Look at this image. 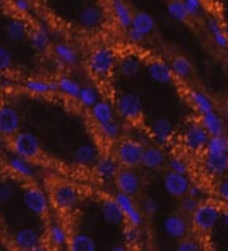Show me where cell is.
Instances as JSON below:
<instances>
[{
	"label": "cell",
	"mask_w": 228,
	"mask_h": 251,
	"mask_svg": "<svg viewBox=\"0 0 228 251\" xmlns=\"http://www.w3.org/2000/svg\"><path fill=\"white\" fill-rule=\"evenodd\" d=\"M129 27L132 29H134L136 32H138L140 34H142L145 38H147V37L151 36L153 33V31H155L156 21L150 13L141 10V12L134 13Z\"/></svg>",
	"instance_id": "obj_34"
},
{
	"label": "cell",
	"mask_w": 228,
	"mask_h": 251,
	"mask_svg": "<svg viewBox=\"0 0 228 251\" xmlns=\"http://www.w3.org/2000/svg\"><path fill=\"white\" fill-rule=\"evenodd\" d=\"M28 41L30 46L38 53H47L52 49L51 34L47 31V28L42 25H32L28 34Z\"/></svg>",
	"instance_id": "obj_23"
},
{
	"label": "cell",
	"mask_w": 228,
	"mask_h": 251,
	"mask_svg": "<svg viewBox=\"0 0 228 251\" xmlns=\"http://www.w3.org/2000/svg\"><path fill=\"white\" fill-rule=\"evenodd\" d=\"M158 208H160V205H158L157 201L152 197H147L142 202V208L141 209H142L143 215L147 216V217H152L157 213Z\"/></svg>",
	"instance_id": "obj_50"
},
{
	"label": "cell",
	"mask_w": 228,
	"mask_h": 251,
	"mask_svg": "<svg viewBox=\"0 0 228 251\" xmlns=\"http://www.w3.org/2000/svg\"><path fill=\"white\" fill-rule=\"evenodd\" d=\"M227 51H228V46H227Z\"/></svg>",
	"instance_id": "obj_60"
},
{
	"label": "cell",
	"mask_w": 228,
	"mask_h": 251,
	"mask_svg": "<svg viewBox=\"0 0 228 251\" xmlns=\"http://www.w3.org/2000/svg\"><path fill=\"white\" fill-rule=\"evenodd\" d=\"M13 245L19 250H41L45 249L42 237L36 228L23 227L13 235Z\"/></svg>",
	"instance_id": "obj_15"
},
{
	"label": "cell",
	"mask_w": 228,
	"mask_h": 251,
	"mask_svg": "<svg viewBox=\"0 0 228 251\" xmlns=\"http://www.w3.org/2000/svg\"><path fill=\"white\" fill-rule=\"evenodd\" d=\"M145 145L136 138L125 137L118 140L114 150V156L122 168L137 169L142 166V156Z\"/></svg>",
	"instance_id": "obj_5"
},
{
	"label": "cell",
	"mask_w": 228,
	"mask_h": 251,
	"mask_svg": "<svg viewBox=\"0 0 228 251\" xmlns=\"http://www.w3.org/2000/svg\"><path fill=\"white\" fill-rule=\"evenodd\" d=\"M95 127H97L99 137L103 138L104 141L116 142L122 138L123 128H122V125L117 120L101 123V125H95Z\"/></svg>",
	"instance_id": "obj_38"
},
{
	"label": "cell",
	"mask_w": 228,
	"mask_h": 251,
	"mask_svg": "<svg viewBox=\"0 0 228 251\" xmlns=\"http://www.w3.org/2000/svg\"><path fill=\"white\" fill-rule=\"evenodd\" d=\"M67 249L71 251H95L98 245L95 240L88 233L74 232L70 236Z\"/></svg>",
	"instance_id": "obj_39"
},
{
	"label": "cell",
	"mask_w": 228,
	"mask_h": 251,
	"mask_svg": "<svg viewBox=\"0 0 228 251\" xmlns=\"http://www.w3.org/2000/svg\"><path fill=\"white\" fill-rule=\"evenodd\" d=\"M108 9L114 23L126 31L132 23L134 12L126 0H108Z\"/></svg>",
	"instance_id": "obj_19"
},
{
	"label": "cell",
	"mask_w": 228,
	"mask_h": 251,
	"mask_svg": "<svg viewBox=\"0 0 228 251\" xmlns=\"http://www.w3.org/2000/svg\"><path fill=\"white\" fill-rule=\"evenodd\" d=\"M186 10L189 13L190 19L201 18L204 12V1L203 0H182Z\"/></svg>",
	"instance_id": "obj_46"
},
{
	"label": "cell",
	"mask_w": 228,
	"mask_h": 251,
	"mask_svg": "<svg viewBox=\"0 0 228 251\" xmlns=\"http://www.w3.org/2000/svg\"><path fill=\"white\" fill-rule=\"evenodd\" d=\"M52 55L55 57L56 61L61 64L65 68H74L79 64L80 56L77 50L74 45L65 41H60L52 45Z\"/></svg>",
	"instance_id": "obj_20"
},
{
	"label": "cell",
	"mask_w": 228,
	"mask_h": 251,
	"mask_svg": "<svg viewBox=\"0 0 228 251\" xmlns=\"http://www.w3.org/2000/svg\"><path fill=\"white\" fill-rule=\"evenodd\" d=\"M186 98H188L189 104L192 105L193 109L197 112L199 116L205 114L208 112L216 109L214 101L210 98L209 95L201 89H189L186 93Z\"/></svg>",
	"instance_id": "obj_29"
},
{
	"label": "cell",
	"mask_w": 228,
	"mask_h": 251,
	"mask_svg": "<svg viewBox=\"0 0 228 251\" xmlns=\"http://www.w3.org/2000/svg\"><path fill=\"white\" fill-rule=\"evenodd\" d=\"M123 240L128 248H137L142 242V231L140 226L126 224L123 227Z\"/></svg>",
	"instance_id": "obj_42"
},
{
	"label": "cell",
	"mask_w": 228,
	"mask_h": 251,
	"mask_svg": "<svg viewBox=\"0 0 228 251\" xmlns=\"http://www.w3.org/2000/svg\"><path fill=\"white\" fill-rule=\"evenodd\" d=\"M202 168L210 178H223L228 174V152H203Z\"/></svg>",
	"instance_id": "obj_12"
},
{
	"label": "cell",
	"mask_w": 228,
	"mask_h": 251,
	"mask_svg": "<svg viewBox=\"0 0 228 251\" xmlns=\"http://www.w3.org/2000/svg\"><path fill=\"white\" fill-rule=\"evenodd\" d=\"M21 114L13 105L0 103V135L5 140L21 131Z\"/></svg>",
	"instance_id": "obj_13"
},
{
	"label": "cell",
	"mask_w": 228,
	"mask_h": 251,
	"mask_svg": "<svg viewBox=\"0 0 228 251\" xmlns=\"http://www.w3.org/2000/svg\"><path fill=\"white\" fill-rule=\"evenodd\" d=\"M4 180V170L1 169V166H0V183Z\"/></svg>",
	"instance_id": "obj_58"
},
{
	"label": "cell",
	"mask_w": 228,
	"mask_h": 251,
	"mask_svg": "<svg viewBox=\"0 0 228 251\" xmlns=\"http://www.w3.org/2000/svg\"><path fill=\"white\" fill-rule=\"evenodd\" d=\"M169 64H170L175 79L180 80V81L189 80L194 73V66H193L192 61L184 55H174Z\"/></svg>",
	"instance_id": "obj_33"
},
{
	"label": "cell",
	"mask_w": 228,
	"mask_h": 251,
	"mask_svg": "<svg viewBox=\"0 0 228 251\" xmlns=\"http://www.w3.org/2000/svg\"><path fill=\"white\" fill-rule=\"evenodd\" d=\"M222 209L223 205L217 201H202L190 216V224L195 232L202 236L209 235L219 224Z\"/></svg>",
	"instance_id": "obj_2"
},
{
	"label": "cell",
	"mask_w": 228,
	"mask_h": 251,
	"mask_svg": "<svg viewBox=\"0 0 228 251\" xmlns=\"http://www.w3.org/2000/svg\"><path fill=\"white\" fill-rule=\"evenodd\" d=\"M199 122L205 128V131L209 133L210 137L212 136L225 135L226 129H227L226 120L223 118L222 114H219L216 109L199 116Z\"/></svg>",
	"instance_id": "obj_30"
},
{
	"label": "cell",
	"mask_w": 228,
	"mask_h": 251,
	"mask_svg": "<svg viewBox=\"0 0 228 251\" xmlns=\"http://www.w3.org/2000/svg\"><path fill=\"white\" fill-rule=\"evenodd\" d=\"M150 135L153 138L156 145H160V146L165 147L169 146L171 142L174 141V137H175V128H174V125L164 117H160V118H156L155 121H152L151 125L149 127Z\"/></svg>",
	"instance_id": "obj_16"
},
{
	"label": "cell",
	"mask_w": 228,
	"mask_h": 251,
	"mask_svg": "<svg viewBox=\"0 0 228 251\" xmlns=\"http://www.w3.org/2000/svg\"><path fill=\"white\" fill-rule=\"evenodd\" d=\"M30 162L32 161L13 153L12 156L6 160V168L15 178L29 183L34 178V170Z\"/></svg>",
	"instance_id": "obj_25"
},
{
	"label": "cell",
	"mask_w": 228,
	"mask_h": 251,
	"mask_svg": "<svg viewBox=\"0 0 228 251\" xmlns=\"http://www.w3.org/2000/svg\"><path fill=\"white\" fill-rule=\"evenodd\" d=\"M121 168L122 166L119 165L117 157L112 153L99 155L97 161L94 162V165L91 166L95 178L99 181H103V183H109V181L114 180Z\"/></svg>",
	"instance_id": "obj_11"
},
{
	"label": "cell",
	"mask_w": 228,
	"mask_h": 251,
	"mask_svg": "<svg viewBox=\"0 0 228 251\" xmlns=\"http://www.w3.org/2000/svg\"><path fill=\"white\" fill-rule=\"evenodd\" d=\"M162 227L167 237L177 240V241L184 239L189 232V222L186 221L185 216L177 215V213L167 216L162 224Z\"/></svg>",
	"instance_id": "obj_22"
},
{
	"label": "cell",
	"mask_w": 228,
	"mask_h": 251,
	"mask_svg": "<svg viewBox=\"0 0 228 251\" xmlns=\"http://www.w3.org/2000/svg\"><path fill=\"white\" fill-rule=\"evenodd\" d=\"M214 196L217 198V202L222 205H228V176L219 178L214 185Z\"/></svg>",
	"instance_id": "obj_44"
},
{
	"label": "cell",
	"mask_w": 228,
	"mask_h": 251,
	"mask_svg": "<svg viewBox=\"0 0 228 251\" xmlns=\"http://www.w3.org/2000/svg\"><path fill=\"white\" fill-rule=\"evenodd\" d=\"M142 60L136 55H127L123 56L118 60L117 65V71L121 76L131 79V77L137 76L142 70Z\"/></svg>",
	"instance_id": "obj_35"
},
{
	"label": "cell",
	"mask_w": 228,
	"mask_h": 251,
	"mask_svg": "<svg viewBox=\"0 0 228 251\" xmlns=\"http://www.w3.org/2000/svg\"><path fill=\"white\" fill-rule=\"evenodd\" d=\"M4 149H5V138L0 135V156L4 153Z\"/></svg>",
	"instance_id": "obj_57"
},
{
	"label": "cell",
	"mask_w": 228,
	"mask_h": 251,
	"mask_svg": "<svg viewBox=\"0 0 228 251\" xmlns=\"http://www.w3.org/2000/svg\"><path fill=\"white\" fill-rule=\"evenodd\" d=\"M190 183L192 181L185 174H179V173H174L169 170L164 175V189L173 198L180 199L181 197L186 196Z\"/></svg>",
	"instance_id": "obj_17"
},
{
	"label": "cell",
	"mask_w": 228,
	"mask_h": 251,
	"mask_svg": "<svg viewBox=\"0 0 228 251\" xmlns=\"http://www.w3.org/2000/svg\"><path fill=\"white\" fill-rule=\"evenodd\" d=\"M222 116H223V118H225V120L228 122V100L226 101L225 104H223V108H222Z\"/></svg>",
	"instance_id": "obj_56"
},
{
	"label": "cell",
	"mask_w": 228,
	"mask_h": 251,
	"mask_svg": "<svg viewBox=\"0 0 228 251\" xmlns=\"http://www.w3.org/2000/svg\"><path fill=\"white\" fill-rule=\"evenodd\" d=\"M202 201H198V199L193 198L190 196H184L180 198V203H179V209H180V213L184 216H190L193 215V212L197 209V207L199 205Z\"/></svg>",
	"instance_id": "obj_45"
},
{
	"label": "cell",
	"mask_w": 228,
	"mask_h": 251,
	"mask_svg": "<svg viewBox=\"0 0 228 251\" xmlns=\"http://www.w3.org/2000/svg\"><path fill=\"white\" fill-rule=\"evenodd\" d=\"M23 88L30 94L38 97H47L57 93L56 80L43 79V77H29L23 83Z\"/></svg>",
	"instance_id": "obj_28"
},
{
	"label": "cell",
	"mask_w": 228,
	"mask_h": 251,
	"mask_svg": "<svg viewBox=\"0 0 228 251\" xmlns=\"http://www.w3.org/2000/svg\"><path fill=\"white\" fill-rule=\"evenodd\" d=\"M221 221H222V224L228 228V205H223L222 217H221Z\"/></svg>",
	"instance_id": "obj_54"
},
{
	"label": "cell",
	"mask_w": 228,
	"mask_h": 251,
	"mask_svg": "<svg viewBox=\"0 0 228 251\" xmlns=\"http://www.w3.org/2000/svg\"><path fill=\"white\" fill-rule=\"evenodd\" d=\"M99 99H101V94H99L97 88L94 85H90V84H85V85H81V89H80L76 101L79 103L80 107L90 109Z\"/></svg>",
	"instance_id": "obj_40"
},
{
	"label": "cell",
	"mask_w": 228,
	"mask_h": 251,
	"mask_svg": "<svg viewBox=\"0 0 228 251\" xmlns=\"http://www.w3.org/2000/svg\"><path fill=\"white\" fill-rule=\"evenodd\" d=\"M147 73L155 83L162 84V85H170L175 80L170 64L164 61L162 58H151L147 62Z\"/></svg>",
	"instance_id": "obj_21"
},
{
	"label": "cell",
	"mask_w": 228,
	"mask_h": 251,
	"mask_svg": "<svg viewBox=\"0 0 228 251\" xmlns=\"http://www.w3.org/2000/svg\"><path fill=\"white\" fill-rule=\"evenodd\" d=\"M117 116L131 125H138L143 118V104L140 95L132 92L121 93L114 101Z\"/></svg>",
	"instance_id": "obj_6"
},
{
	"label": "cell",
	"mask_w": 228,
	"mask_h": 251,
	"mask_svg": "<svg viewBox=\"0 0 228 251\" xmlns=\"http://www.w3.org/2000/svg\"><path fill=\"white\" fill-rule=\"evenodd\" d=\"M167 162V155L164 147L160 145H149L145 146L142 156V166L149 170H160Z\"/></svg>",
	"instance_id": "obj_24"
},
{
	"label": "cell",
	"mask_w": 228,
	"mask_h": 251,
	"mask_svg": "<svg viewBox=\"0 0 228 251\" xmlns=\"http://www.w3.org/2000/svg\"><path fill=\"white\" fill-rule=\"evenodd\" d=\"M114 199L119 204L122 209V213L125 216V224L133 225V226H142L143 225V212L138 208V205L134 202V197L128 196V194L117 192L114 194Z\"/></svg>",
	"instance_id": "obj_14"
},
{
	"label": "cell",
	"mask_w": 228,
	"mask_h": 251,
	"mask_svg": "<svg viewBox=\"0 0 228 251\" xmlns=\"http://www.w3.org/2000/svg\"><path fill=\"white\" fill-rule=\"evenodd\" d=\"M71 232L66 225L61 221H51L46 231V242L50 248L67 249Z\"/></svg>",
	"instance_id": "obj_18"
},
{
	"label": "cell",
	"mask_w": 228,
	"mask_h": 251,
	"mask_svg": "<svg viewBox=\"0 0 228 251\" xmlns=\"http://www.w3.org/2000/svg\"><path fill=\"white\" fill-rule=\"evenodd\" d=\"M5 4H6V0H0V10L4 9Z\"/></svg>",
	"instance_id": "obj_59"
},
{
	"label": "cell",
	"mask_w": 228,
	"mask_h": 251,
	"mask_svg": "<svg viewBox=\"0 0 228 251\" xmlns=\"http://www.w3.org/2000/svg\"><path fill=\"white\" fill-rule=\"evenodd\" d=\"M56 83H57V93H60V94L62 95V97H65L66 99L76 101L82 84H80L75 77L70 76V75H67V74L60 75V76L56 79Z\"/></svg>",
	"instance_id": "obj_36"
},
{
	"label": "cell",
	"mask_w": 228,
	"mask_h": 251,
	"mask_svg": "<svg viewBox=\"0 0 228 251\" xmlns=\"http://www.w3.org/2000/svg\"><path fill=\"white\" fill-rule=\"evenodd\" d=\"M204 194H205V190L204 187L199 183H190V187L188 190V196L193 197V198L198 199V201H203Z\"/></svg>",
	"instance_id": "obj_52"
},
{
	"label": "cell",
	"mask_w": 228,
	"mask_h": 251,
	"mask_svg": "<svg viewBox=\"0 0 228 251\" xmlns=\"http://www.w3.org/2000/svg\"><path fill=\"white\" fill-rule=\"evenodd\" d=\"M8 147L12 153L27 159L29 161H36L42 156V146L40 138L34 133L28 131H19L14 136L6 140Z\"/></svg>",
	"instance_id": "obj_3"
},
{
	"label": "cell",
	"mask_w": 228,
	"mask_h": 251,
	"mask_svg": "<svg viewBox=\"0 0 228 251\" xmlns=\"http://www.w3.org/2000/svg\"><path fill=\"white\" fill-rule=\"evenodd\" d=\"M10 5L19 16H27L32 9L29 0H10Z\"/></svg>",
	"instance_id": "obj_51"
},
{
	"label": "cell",
	"mask_w": 228,
	"mask_h": 251,
	"mask_svg": "<svg viewBox=\"0 0 228 251\" xmlns=\"http://www.w3.org/2000/svg\"><path fill=\"white\" fill-rule=\"evenodd\" d=\"M50 201L51 204L61 213H71L79 207L81 194L73 184L60 181L51 188Z\"/></svg>",
	"instance_id": "obj_4"
},
{
	"label": "cell",
	"mask_w": 228,
	"mask_h": 251,
	"mask_svg": "<svg viewBox=\"0 0 228 251\" xmlns=\"http://www.w3.org/2000/svg\"><path fill=\"white\" fill-rule=\"evenodd\" d=\"M113 181L117 188V192L128 194L131 197L138 196L142 189V179L140 174L136 172V169L121 168Z\"/></svg>",
	"instance_id": "obj_10"
},
{
	"label": "cell",
	"mask_w": 228,
	"mask_h": 251,
	"mask_svg": "<svg viewBox=\"0 0 228 251\" xmlns=\"http://www.w3.org/2000/svg\"><path fill=\"white\" fill-rule=\"evenodd\" d=\"M208 32L212 36L213 43L218 49L227 50L228 46V25H225L217 16L208 17L205 22Z\"/></svg>",
	"instance_id": "obj_26"
},
{
	"label": "cell",
	"mask_w": 228,
	"mask_h": 251,
	"mask_svg": "<svg viewBox=\"0 0 228 251\" xmlns=\"http://www.w3.org/2000/svg\"><path fill=\"white\" fill-rule=\"evenodd\" d=\"M128 246L126 245L125 242H122V244H117V245H114L112 248V250L113 251H126V250H128Z\"/></svg>",
	"instance_id": "obj_55"
},
{
	"label": "cell",
	"mask_w": 228,
	"mask_h": 251,
	"mask_svg": "<svg viewBox=\"0 0 228 251\" xmlns=\"http://www.w3.org/2000/svg\"><path fill=\"white\" fill-rule=\"evenodd\" d=\"M118 55L108 46H99L91 50L86 60V69L91 76L98 81H106L116 73L118 65Z\"/></svg>",
	"instance_id": "obj_1"
},
{
	"label": "cell",
	"mask_w": 228,
	"mask_h": 251,
	"mask_svg": "<svg viewBox=\"0 0 228 251\" xmlns=\"http://www.w3.org/2000/svg\"><path fill=\"white\" fill-rule=\"evenodd\" d=\"M126 37H127V40L131 43H133V45H140V43H142L143 41L146 40L142 34H140L138 32L132 29L131 27L126 29Z\"/></svg>",
	"instance_id": "obj_53"
},
{
	"label": "cell",
	"mask_w": 228,
	"mask_h": 251,
	"mask_svg": "<svg viewBox=\"0 0 228 251\" xmlns=\"http://www.w3.org/2000/svg\"><path fill=\"white\" fill-rule=\"evenodd\" d=\"M99 153H98L97 146L93 144H82L76 147L74 151L73 160L76 165L80 168H91L97 161Z\"/></svg>",
	"instance_id": "obj_32"
},
{
	"label": "cell",
	"mask_w": 228,
	"mask_h": 251,
	"mask_svg": "<svg viewBox=\"0 0 228 251\" xmlns=\"http://www.w3.org/2000/svg\"><path fill=\"white\" fill-rule=\"evenodd\" d=\"M166 165L170 172L185 175L190 173V165H189L188 160L185 157L180 156V155H173V156L167 157Z\"/></svg>",
	"instance_id": "obj_43"
},
{
	"label": "cell",
	"mask_w": 228,
	"mask_h": 251,
	"mask_svg": "<svg viewBox=\"0 0 228 251\" xmlns=\"http://www.w3.org/2000/svg\"><path fill=\"white\" fill-rule=\"evenodd\" d=\"M177 249L179 251H199L202 250V244L199 241L190 237H184V239L179 240L177 242Z\"/></svg>",
	"instance_id": "obj_49"
},
{
	"label": "cell",
	"mask_w": 228,
	"mask_h": 251,
	"mask_svg": "<svg viewBox=\"0 0 228 251\" xmlns=\"http://www.w3.org/2000/svg\"><path fill=\"white\" fill-rule=\"evenodd\" d=\"M90 117L95 125H101V123L109 122V121L116 120L117 112L114 104L110 103L108 99H99L93 107L90 108Z\"/></svg>",
	"instance_id": "obj_31"
},
{
	"label": "cell",
	"mask_w": 228,
	"mask_h": 251,
	"mask_svg": "<svg viewBox=\"0 0 228 251\" xmlns=\"http://www.w3.org/2000/svg\"><path fill=\"white\" fill-rule=\"evenodd\" d=\"M209 133L205 131L202 123L199 121H193L185 126V128L181 133V146L186 152L192 155H199L203 153L205 150L208 141H209Z\"/></svg>",
	"instance_id": "obj_7"
},
{
	"label": "cell",
	"mask_w": 228,
	"mask_h": 251,
	"mask_svg": "<svg viewBox=\"0 0 228 251\" xmlns=\"http://www.w3.org/2000/svg\"><path fill=\"white\" fill-rule=\"evenodd\" d=\"M106 21V13L101 5L89 4L80 10L77 22L80 27L86 32L101 31Z\"/></svg>",
	"instance_id": "obj_9"
},
{
	"label": "cell",
	"mask_w": 228,
	"mask_h": 251,
	"mask_svg": "<svg viewBox=\"0 0 228 251\" xmlns=\"http://www.w3.org/2000/svg\"><path fill=\"white\" fill-rule=\"evenodd\" d=\"M15 194V187L12 181L3 180L0 183V205L9 203Z\"/></svg>",
	"instance_id": "obj_47"
},
{
	"label": "cell",
	"mask_w": 228,
	"mask_h": 251,
	"mask_svg": "<svg viewBox=\"0 0 228 251\" xmlns=\"http://www.w3.org/2000/svg\"><path fill=\"white\" fill-rule=\"evenodd\" d=\"M166 12L173 21L179 22V23H189L190 17L186 10L182 0H169L166 5Z\"/></svg>",
	"instance_id": "obj_41"
},
{
	"label": "cell",
	"mask_w": 228,
	"mask_h": 251,
	"mask_svg": "<svg viewBox=\"0 0 228 251\" xmlns=\"http://www.w3.org/2000/svg\"><path fill=\"white\" fill-rule=\"evenodd\" d=\"M29 29V25L23 18H10L5 25L6 36L15 42L28 40Z\"/></svg>",
	"instance_id": "obj_37"
},
{
	"label": "cell",
	"mask_w": 228,
	"mask_h": 251,
	"mask_svg": "<svg viewBox=\"0 0 228 251\" xmlns=\"http://www.w3.org/2000/svg\"><path fill=\"white\" fill-rule=\"evenodd\" d=\"M22 201H23L25 208L32 212L33 215L38 216V217L49 216L50 208H51L50 197L43 192V189L37 187L32 181H29L25 187L23 194H22Z\"/></svg>",
	"instance_id": "obj_8"
},
{
	"label": "cell",
	"mask_w": 228,
	"mask_h": 251,
	"mask_svg": "<svg viewBox=\"0 0 228 251\" xmlns=\"http://www.w3.org/2000/svg\"><path fill=\"white\" fill-rule=\"evenodd\" d=\"M101 215L105 222L113 226H121L125 224V216L114 197H105L101 199Z\"/></svg>",
	"instance_id": "obj_27"
},
{
	"label": "cell",
	"mask_w": 228,
	"mask_h": 251,
	"mask_svg": "<svg viewBox=\"0 0 228 251\" xmlns=\"http://www.w3.org/2000/svg\"><path fill=\"white\" fill-rule=\"evenodd\" d=\"M13 56L6 47L0 46V74H5L12 70Z\"/></svg>",
	"instance_id": "obj_48"
}]
</instances>
